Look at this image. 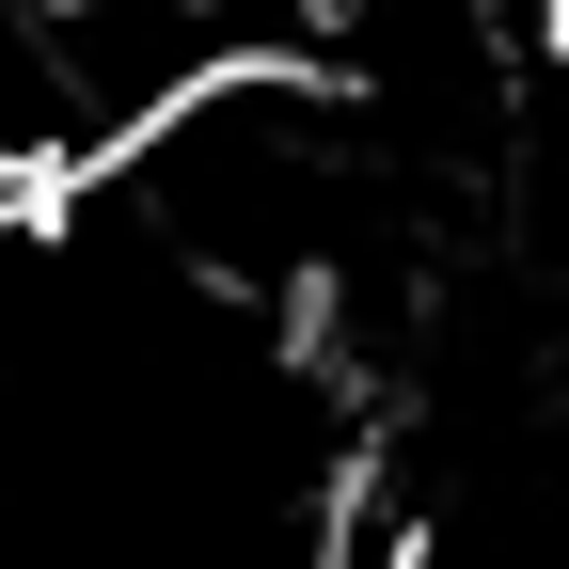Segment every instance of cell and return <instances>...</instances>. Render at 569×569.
Here are the masks:
<instances>
[{
    "instance_id": "6da1fadb",
    "label": "cell",
    "mask_w": 569,
    "mask_h": 569,
    "mask_svg": "<svg viewBox=\"0 0 569 569\" xmlns=\"http://www.w3.org/2000/svg\"><path fill=\"white\" fill-rule=\"evenodd\" d=\"M443 569H569V522H507V538H475V553H443Z\"/></svg>"
}]
</instances>
